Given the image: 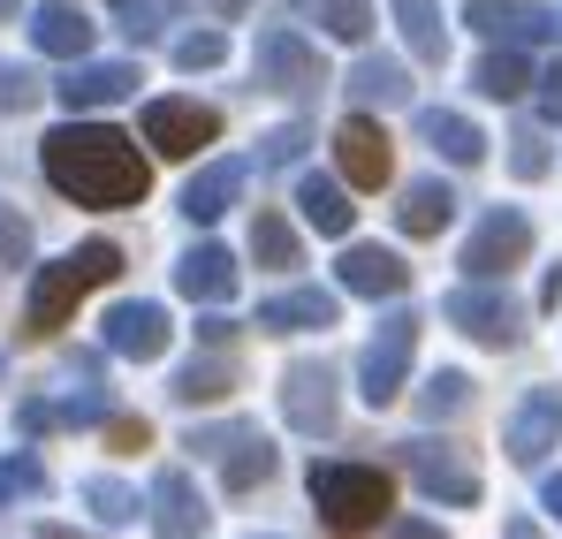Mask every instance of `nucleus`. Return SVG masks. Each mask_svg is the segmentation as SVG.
<instances>
[{
  "instance_id": "nucleus-10",
  "label": "nucleus",
  "mask_w": 562,
  "mask_h": 539,
  "mask_svg": "<svg viewBox=\"0 0 562 539\" xmlns=\"http://www.w3.org/2000/svg\"><path fill=\"white\" fill-rule=\"evenodd\" d=\"M403 471L418 479V494H426V502H449V509H471V502H479V471L464 463V449L403 441Z\"/></svg>"
},
{
  "instance_id": "nucleus-52",
  "label": "nucleus",
  "mask_w": 562,
  "mask_h": 539,
  "mask_svg": "<svg viewBox=\"0 0 562 539\" xmlns=\"http://www.w3.org/2000/svg\"><path fill=\"white\" fill-rule=\"evenodd\" d=\"M114 8H122V15H130V8H137V0H114Z\"/></svg>"
},
{
  "instance_id": "nucleus-46",
  "label": "nucleus",
  "mask_w": 562,
  "mask_h": 539,
  "mask_svg": "<svg viewBox=\"0 0 562 539\" xmlns=\"http://www.w3.org/2000/svg\"><path fill=\"white\" fill-rule=\"evenodd\" d=\"M15 418H23V434H46V426H54V418H61V411H46V403H38V395H31V403H23V411H15Z\"/></svg>"
},
{
  "instance_id": "nucleus-51",
  "label": "nucleus",
  "mask_w": 562,
  "mask_h": 539,
  "mask_svg": "<svg viewBox=\"0 0 562 539\" xmlns=\"http://www.w3.org/2000/svg\"><path fill=\"white\" fill-rule=\"evenodd\" d=\"M213 8H221V15H236V8H244V0H213Z\"/></svg>"
},
{
  "instance_id": "nucleus-26",
  "label": "nucleus",
  "mask_w": 562,
  "mask_h": 539,
  "mask_svg": "<svg viewBox=\"0 0 562 539\" xmlns=\"http://www.w3.org/2000/svg\"><path fill=\"white\" fill-rule=\"evenodd\" d=\"M350 99H358V106H403V99H411V69L387 61V54H366V61L350 69Z\"/></svg>"
},
{
  "instance_id": "nucleus-31",
  "label": "nucleus",
  "mask_w": 562,
  "mask_h": 539,
  "mask_svg": "<svg viewBox=\"0 0 562 539\" xmlns=\"http://www.w3.org/2000/svg\"><path fill=\"white\" fill-rule=\"evenodd\" d=\"M85 509H92L99 525H137V509H153V502H137V486H122V479H85Z\"/></svg>"
},
{
  "instance_id": "nucleus-33",
  "label": "nucleus",
  "mask_w": 562,
  "mask_h": 539,
  "mask_svg": "<svg viewBox=\"0 0 562 539\" xmlns=\"http://www.w3.org/2000/svg\"><path fill=\"white\" fill-rule=\"evenodd\" d=\"M319 31L342 38V46H358L373 31V0H319Z\"/></svg>"
},
{
  "instance_id": "nucleus-32",
  "label": "nucleus",
  "mask_w": 562,
  "mask_h": 539,
  "mask_svg": "<svg viewBox=\"0 0 562 539\" xmlns=\"http://www.w3.org/2000/svg\"><path fill=\"white\" fill-rule=\"evenodd\" d=\"M38 494H46V463L31 449L0 456V509H8V502H38Z\"/></svg>"
},
{
  "instance_id": "nucleus-30",
  "label": "nucleus",
  "mask_w": 562,
  "mask_h": 539,
  "mask_svg": "<svg viewBox=\"0 0 562 539\" xmlns=\"http://www.w3.org/2000/svg\"><path fill=\"white\" fill-rule=\"evenodd\" d=\"M471 85L486 91V99H525V91H532V69H525V54H517V46H494V54L471 69Z\"/></svg>"
},
{
  "instance_id": "nucleus-9",
  "label": "nucleus",
  "mask_w": 562,
  "mask_h": 539,
  "mask_svg": "<svg viewBox=\"0 0 562 539\" xmlns=\"http://www.w3.org/2000/svg\"><path fill=\"white\" fill-rule=\"evenodd\" d=\"M281 418L296 426V434H335V418H342V395H335V372L319 358H296L281 372Z\"/></svg>"
},
{
  "instance_id": "nucleus-25",
  "label": "nucleus",
  "mask_w": 562,
  "mask_h": 539,
  "mask_svg": "<svg viewBox=\"0 0 562 539\" xmlns=\"http://www.w3.org/2000/svg\"><path fill=\"white\" fill-rule=\"evenodd\" d=\"M395 23H403V46L418 61H449V23H441V0H395Z\"/></svg>"
},
{
  "instance_id": "nucleus-41",
  "label": "nucleus",
  "mask_w": 562,
  "mask_h": 539,
  "mask_svg": "<svg viewBox=\"0 0 562 539\" xmlns=\"http://www.w3.org/2000/svg\"><path fill=\"white\" fill-rule=\"evenodd\" d=\"M61 426H106V403L99 395H69L61 403Z\"/></svg>"
},
{
  "instance_id": "nucleus-44",
  "label": "nucleus",
  "mask_w": 562,
  "mask_h": 539,
  "mask_svg": "<svg viewBox=\"0 0 562 539\" xmlns=\"http://www.w3.org/2000/svg\"><path fill=\"white\" fill-rule=\"evenodd\" d=\"M387 539H449V532L426 525V517H387Z\"/></svg>"
},
{
  "instance_id": "nucleus-14",
  "label": "nucleus",
  "mask_w": 562,
  "mask_h": 539,
  "mask_svg": "<svg viewBox=\"0 0 562 539\" xmlns=\"http://www.w3.org/2000/svg\"><path fill=\"white\" fill-rule=\"evenodd\" d=\"M555 441H562V388H532V395L509 411L502 449H509V463H540Z\"/></svg>"
},
{
  "instance_id": "nucleus-4",
  "label": "nucleus",
  "mask_w": 562,
  "mask_h": 539,
  "mask_svg": "<svg viewBox=\"0 0 562 539\" xmlns=\"http://www.w3.org/2000/svg\"><path fill=\"white\" fill-rule=\"evenodd\" d=\"M441 319L464 327L471 343H486V350H517V343H525V304H517L509 289H494V281L449 289V296H441Z\"/></svg>"
},
{
  "instance_id": "nucleus-21",
  "label": "nucleus",
  "mask_w": 562,
  "mask_h": 539,
  "mask_svg": "<svg viewBox=\"0 0 562 539\" xmlns=\"http://www.w3.org/2000/svg\"><path fill=\"white\" fill-rule=\"evenodd\" d=\"M418 137H426L449 168H479V160H486V130L464 122V114H449V106H426V114H418Z\"/></svg>"
},
{
  "instance_id": "nucleus-1",
  "label": "nucleus",
  "mask_w": 562,
  "mask_h": 539,
  "mask_svg": "<svg viewBox=\"0 0 562 539\" xmlns=\"http://www.w3.org/2000/svg\"><path fill=\"white\" fill-rule=\"evenodd\" d=\"M38 168H46V182H54L61 198L99 205V213L145 205V190H153V168H145L137 137H122V130H106V122H85V114H69V122L38 145Z\"/></svg>"
},
{
  "instance_id": "nucleus-18",
  "label": "nucleus",
  "mask_w": 562,
  "mask_h": 539,
  "mask_svg": "<svg viewBox=\"0 0 562 539\" xmlns=\"http://www.w3.org/2000/svg\"><path fill=\"white\" fill-rule=\"evenodd\" d=\"M31 46L38 54H61V61H85L92 54V15L77 0H38L31 8Z\"/></svg>"
},
{
  "instance_id": "nucleus-45",
  "label": "nucleus",
  "mask_w": 562,
  "mask_h": 539,
  "mask_svg": "<svg viewBox=\"0 0 562 539\" xmlns=\"http://www.w3.org/2000/svg\"><path fill=\"white\" fill-rule=\"evenodd\" d=\"M198 335H205L213 350H228V343H236V319H221V312H205V319H198Z\"/></svg>"
},
{
  "instance_id": "nucleus-50",
  "label": "nucleus",
  "mask_w": 562,
  "mask_h": 539,
  "mask_svg": "<svg viewBox=\"0 0 562 539\" xmlns=\"http://www.w3.org/2000/svg\"><path fill=\"white\" fill-rule=\"evenodd\" d=\"M38 539H77V532H61V525H46V532H38Z\"/></svg>"
},
{
  "instance_id": "nucleus-13",
  "label": "nucleus",
  "mask_w": 562,
  "mask_h": 539,
  "mask_svg": "<svg viewBox=\"0 0 562 539\" xmlns=\"http://www.w3.org/2000/svg\"><path fill=\"white\" fill-rule=\"evenodd\" d=\"M137 85H145L137 61H92V54H85V61H69V77L54 85V99H61L69 114H99V106H122Z\"/></svg>"
},
{
  "instance_id": "nucleus-23",
  "label": "nucleus",
  "mask_w": 562,
  "mask_h": 539,
  "mask_svg": "<svg viewBox=\"0 0 562 539\" xmlns=\"http://www.w3.org/2000/svg\"><path fill=\"white\" fill-rule=\"evenodd\" d=\"M244 176H251L244 160H213L205 176H190V190H183V213L198 221V228H205V221H221V213H228V205L244 198Z\"/></svg>"
},
{
  "instance_id": "nucleus-27",
  "label": "nucleus",
  "mask_w": 562,
  "mask_h": 539,
  "mask_svg": "<svg viewBox=\"0 0 562 539\" xmlns=\"http://www.w3.org/2000/svg\"><path fill=\"white\" fill-rule=\"evenodd\" d=\"M228 388H236V364H228V350H213V358H190L168 395H176L183 411H198V403H221Z\"/></svg>"
},
{
  "instance_id": "nucleus-8",
  "label": "nucleus",
  "mask_w": 562,
  "mask_h": 539,
  "mask_svg": "<svg viewBox=\"0 0 562 539\" xmlns=\"http://www.w3.org/2000/svg\"><path fill=\"white\" fill-rule=\"evenodd\" d=\"M213 137H221V114L213 106H198V99H145V145L160 160H190Z\"/></svg>"
},
{
  "instance_id": "nucleus-22",
  "label": "nucleus",
  "mask_w": 562,
  "mask_h": 539,
  "mask_svg": "<svg viewBox=\"0 0 562 539\" xmlns=\"http://www.w3.org/2000/svg\"><path fill=\"white\" fill-rule=\"evenodd\" d=\"M449 221H457V190H449L441 176L411 182V190H403V205H395V228H403V236H441Z\"/></svg>"
},
{
  "instance_id": "nucleus-28",
  "label": "nucleus",
  "mask_w": 562,
  "mask_h": 539,
  "mask_svg": "<svg viewBox=\"0 0 562 539\" xmlns=\"http://www.w3.org/2000/svg\"><path fill=\"white\" fill-rule=\"evenodd\" d=\"M251 259H259V267H274V273L304 267V251H296V228L281 221L274 205H259V221H251Z\"/></svg>"
},
{
  "instance_id": "nucleus-48",
  "label": "nucleus",
  "mask_w": 562,
  "mask_h": 539,
  "mask_svg": "<svg viewBox=\"0 0 562 539\" xmlns=\"http://www.w3.org/2000/svg\"><path fill=\"white\" fill-rule=\"evenodd\" d=\"M502 539H540V525H532V517H509V525H502Z\"/></svg>"
},
{
  "instance_id": "nucleus-5",
  "label": "nucleus",
  "mask_w": 562,
  "mask_h": 539,
  "mask_svg": "<svg viewBox=\"0 0 562 539\" xmlns=\"http://www.w3.org/2000/svg\"><path fill=\"white\" fill-rule=\"evenodd\" d=\"M418 312H387L380 319V335L366 343V358H358V395L373 403V411H387L395 395H403V380H411V358H418Z\"/></svg>"
},
{
  "instance_id": "nucleus-36",
  "label": "nucleus",
  "mask_w": 562,
  "mask_h": 539,
  "mask_svg": "<svg viewBox=\"0 0 562 539\" xmlns=\"http://www.w3.org/2000/svg\"><path fill=\"white\" fill-rule=\"evenodd\" d=\"M304 145H312V137H304L296 122H281V130L259 137V168H296V160H304Z\"/></svg>"
},
{
  "instance_id": "nucleus-39",
  "label": "nucleus",
  "mask_w": 562,
  "mask_h": 539,
  "mask_svg": "<svg viewBox=\"0 0 562 539\" xmlns=\"http://www.w3.org/2000/svg\"><path fill=\"white\" fill-rule=\"evenodd\" d=\"M509 168H517L525 182H540V176H548V145H540V137L525 130V137H517V153H509Z\"/></svg>"
},
{
  "instance_id": "nucleus-20",
  "label": "nucleus",
  "mask_w": 562,
  "mask_h": 539,
  "mask_svg": "<svg viewBox=\"0 0 562 539\" xmlns=\"http://www.w3.org/2000/svg\"><path fill=\"white\" fill-rule=\"evenodd\" d=\"M342 289H350V296H403V289H411V267H403V259H395V251H380V244H350V251H342Z\"/></svg>"
},
{
  "instance_id": "nucleus-42",
  "label": "nucleus",
  "mask_w": 562,
  "mask_h": 539,
  "mask_svg": "<svg viewBox=\"0 0 562 539\" xmlns=\"http://www.w3.org/2000/svg\"><path fill=\"white\" fill-rule=\"evenodd\" d=\"M106 441H114V449H145L153 426H145V418H106Z\"/></svg>"
},
{
  "instance_id": "nucleus-29",
  "label": "nucleus",
  "mask_w": 562,
  "mask_h": 539,
  "mask_svg": "<svg viewBox=\"0 0 562 539\" xmlns=\"http://www.w3.org/2000/svg\"><path fill=\"white\" fill-rule=\"evenodd\" d=\"M267 479H274V449H267L259 434H244L236 449L221 456V486H228V494H251V486H267Z\"/></svg>"
},
{
  "instance_id": "nucleus-35",
  "label": "nucleus",
  "mask_w": 562,
  "mask_h": 539,
  "mask_svg": "<svg viewBox=\"0 0 562 539\" xmlns=\"http://www.w3.org/2000/svg\"><path fill=\"white\" fill-rule=\"evenodd\" d=\"M221 61H228V38H221V31H190V38H176V69H190V77H198V69H221Z\"/></svg>"
},
{
  "instance_id": "nucleus-16",
  "label": "nucleus",
  "mask_w": 562,
  "mask_h": 539,
  "mask_svg": "<svg viewBox=\"0 0 562 539\" xmlns=\"http://www.w3.org/2000/svg\"><path fill=\"white\" fill-rule=\"evenodd\" d=\"M335 160H342V176L358 182V190H380V182L395 176V153H387V130H380L373 114H350V122L335 130Z\"/></svg>"
},
{
  "instance_id": "nucleus-7",
  "label": "nucleus",
  "mask_w": 562,
  "mask_h": 539,
  "mask_svg": "<svg viewBox=\"0 0 562 539\" xmlns=\"http://www.w3.org/2000/svg\"><path fill=\"white\" fill-rule=\"evenodd\" d=\"M251 69H259V91H281V99H319V85H327V69H319V46H304L289 23L259 31V54H251Z\"/></svg>"
},
{
  "instance_id": "nucleus-37",
  "label": "nucleus",
  "mask_w": 562,
  "mask_h": 539,
  "mask_svg": "<svg viewBox=\"0 0 562 539\" xmlns=\"http://www.w3.org/2000/svg\"><path fill=\"white\" fill-rule=\"evenodd\" d=\"M38 77L31 69H15V61H0V114H23V106H38Z\"/></svg>"
},
{
  "instance_id": "nucleus-15",
  "label": "nucleus",
  "mask_w": 562,
  "mask_h": 539,
  "mask_svg": "<svg viewBox=\"0 0 562 539\" xmlns=\"http://www.w3.org/2000/svg\"><path fill=\"white\" fill-rule=\"evenodd\" d=\"M205 525H213V509H205V494L190 486L183 463L153 471V532L160 539H205Z\"/></svg>"
},
{
  "instance_id": "nucleus-17",
  "label": "nucleus",
  "mask_w": 562,
  "mask_h": 539,
  "mask_svg": "<svg viewBox=\"0 0 562 539\" xmlns=\"http://www.w3.org/2000/svg\"><path fill=\"white\" fill-rule=\"evenodd\" d=\"M176 289H183L190 304H228L236 296V251L228 244H190L183 259H176Z\"/></svg>"
},
{
  "instance_id": "nucleus-3",
  "label": "nucleus",
  "mask_w": 562,
  "mask_h": 539,
  "mask_svg": "<svg viewBox=\"0 0 562 539\" xmlns=\"http://www.w3.org/2000/svg\"><path fill=\"white\" fill-rule=\"evenodd\" d=\"M114 273H122V251H114V244H77L69 259H54V267L31 273L23 327H31V335H54V327H69L77 296H85V289H99V281H114Z\"/></svg>"
},
{
  "instance_id": "nucleus-49",
  "label": "nucleus",
  "mask_w": 562,
  "mask_h": 539,
  "mask_svg": "<svg viewBox=\"0 0 562 539\" xmlns=\"http://www.w3.org/2000/svg\"><path fill=\"white\" fill-rule=\"evenodd\" d=\"M8 15H23V0H0V23H8Z\"/></svg>"
},
{
  "instance_id": "nucleus-24",
  "label": "nucleus",
  "mask_w": 562,
  "mask_h": 539,
  "mask_svg": "<svg viewBox=\"0 0 562 539\" xmlns=\"http://www.w3.org/2000/svg\"><path fill=\"white\" fill-rule=\"evenodd\" d=\"M296 213L319 236H350V221H358V205L342 198V182H327V176H296Z\"/></svg>"
},
{
  "instance_id": "nucleus-2",
  "label": "nucleus",
  "mask_w": 562,
  "mask_h": 539,
  "mask_svg": "<svg viewBox=\"0 0 562 539\" xmlns=\"http://www.w3.org/2000/svg\"><path fill=\"white\" fill-rule=\"evenodd\" d=\"M312 509H319L327 532L358 539L395 517V486H387L380 463H312Z\"/></svg>"
},
{
  "instance_id": "nucleus-34",
  "label": "nucleus",
  "mask_w": 562,
  "mask_h": 539,
  "mask_svg": "<svg viewBox=\"0 0 562 539\" xmlns=\"http://www.w3.org/2000/svg\"><path fill=\"white\" fill-rule=\"evenodd\" d=\"M418 411H426V418H457V411H471V380L464 372H434V380L418 388Z\"/></svg>"
},
{
  "instance_id": "nucleus-40",
  "label": "nucleus",
  "mask_w": 562,
  "mask_h": 539,
  "mask_svg": "<svg viewBox=\"0 0 562 539\" xmlns=\"http://www.w3.org/2000/svg\"><path fill=\"white\" fill-rule=\"evenodd\" d=\"M236 441H244V426H205V434L190 426V449H198V456H228Z\"/></svg>"
},
{
  "instance_id": "nucleus-47",
  "label": "nucleus",
  "mask_w": 562,
  "mask_h": 539,
  "mask_svg": "<svg viewBox=\"0 0 562 539\" xmlns=\"http://www.w3.org/2000/svg\"><path fill=\"white\" fill-rule=\"evenodd\" d=\"M540 509H548V517H562V471L548 479V486H540Z\"/></svg>"
},
{
  "instance_id": "nucleus-19",
  "label": "nucleus",
  "mask_w": 562,
  "mask_h": 539,
  "mask_svg": "<svg viewBox=\"0 0 562 539\" xmlns=\"http://www.w3.org/2000/svg\"><path fill=\"white\" fill-rule=\"evenodd\" d=\"M259 335H312V327H335V289H281L259 304L251 319Z\"/></svg>"
},
{
  "instance_id": "nucleus-6",
  "label": "nucleus",
  "mask_w": 562,
  "mask_h": 539,
  "mask_svg": "<svg viewBox=\"0 0 562 539\" xmlns=\"http://www.w3.org/2000/svg\"><path fill=\"white\" fill-rule=\"evenodd\" d=\"M525 259H532V221H525L517 205H494L464 236V251H457V267H464L471 281H509Z\"/></svg>"
},
{
  "instance_id": "nucleus-11",
  "label": "nucleus",
  "mask_w": 562,
  "mask_h": 539,
  "mask_svg": "<svg viewBox=\"0 0 562 539\" xmlns=\"http://www.w3.org/2000/svg\"><path fill=\"white\" fill-rule=\"evenodd\" d=\"M464 23H471V31H486L494 46L562 38V8H540V0H464Z\"/></svg>"
},
{
  "instance_id": "nucleus-43",
  "label": "nucleus",
  "mask_w": 562,
  "mask_h": 539,
  "mask_svg": "<svg viewBox=\"0 0 562 539\" xmlns=\"http://www.w3.org/2000/svg\"><path fill=\"white\" fill-rule=\"evenodd\" d=\"M540 122H562V61L540 77Z\"/></svg>"
},
{
  "instance_id": "nucleus-12",
  "label": "nucleus",
  "mask_w": 562,
  "mask_h": 539,
  "mask_svg": "<svg viewBox=\"0 0 562 539\" xmlns=\"http://www.w3.org/2000/svg\"><path fill=\"white\" fill-rule=\"evenodd\" d=\"M99 327H106L99 343H106L114 358H130V364H153L160 350H168V335H176V327H168V304H153V296H130V304H114Z\"/></svg>"
},
{
  "instance_id": "nucleus-38",
  "label": "nucleus",
  "mask_w": 562,
  "mask_h": 539,
  "mask_svg": "<svg viewBox=\"0 0 562 539\" xmlns=\"http://www.w3.org/2000/svg\"><path fill=\"white\" fill-rule=\"evenodd\" d=\"M23 259H31V221H15L0 205V267H23Z\"/></svg>"
}]
</instances>
